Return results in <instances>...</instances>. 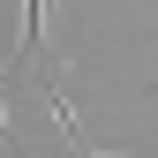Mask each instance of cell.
<instances>
[{
  "mask_svg": "<svg viewBox=\"0 0 158 158\" xmlns=\"http://www.w3.org/2000/svg\"><path fill=\"white\" fill-rule=\"evenodd\" d=\"M45 23H53V0H23V45H15V60H30L45 45Z\"/></svg>",
  "mask_w": 158,
  "mask_h": 158,
  "instance_id": "1",
  "label": "cell"
}]
</instances>
